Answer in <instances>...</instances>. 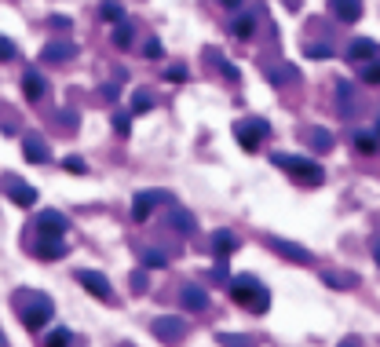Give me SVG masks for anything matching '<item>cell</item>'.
Masks as SVG:
<instances>
[{
    "mask_svg": "<svg viewBox=\"0 0 380 347\" xmlns=\"http://www.w3.org/2000/svg\"><path fill=\"white\" fill-rule=\"evenodd\" d=\"M231 300L238 307H245V311H252V315H263L271 307V297H267V289L260 285L256 274H238L231 281Z\"/></svg>",
    "mask_w": 380,
    "mask_h": 347,
    "instance_id": "cell-1",
    "label": "cell"
},
{
    "mask_svg": "<svg viewBox=\"0 0 380 347\" xmlns=\"http://www.w3.org/2000/svg\"><path fill=\"white\" fill-rule=\"evenodd\" d=\"M278 169H285L289 176H296V179H303L307 187H319L322 179H325V172H322V165H314V161H307V158H293V153H274L271 158Z\"/></svg>",
    "mask_w": 380,
    "mask_h": 347,
    "instance_id": "cell-2",
    "label": "cell"
},
{
    "mask_svg": "<svg viewBox=\"0 0 380 347\" xmlns=\"http://www.w3.org/2000/svg\"><path fill=\"white\" fill-rule=\"evenodd\" d=\"M52 315H55L52 300H48L44 292H30V303L22 307V326H26L30 332H37L44 322H52Z\"/></svg>",
    "mask_w": 380,
    "mask_h": 347,
    "instance_id": "cell-3",
    "label": "cell"
},
{
    "mask_svg": "<svg viewBox=\"0 0 380 347\" xmlns=\"http://www.w3.org/2000/svg\"><path fill=\"white\" fill-rule=\"evenodd\" d=\"M271 132V124L263 121V118H252V121H238L234 124V135H238V143H242L249 153H256L260 143H263V135Z\"/></svg>",
    "mask_w": 380,
    "mask_h": 347,
    "instance_id": "cell-4",
    "label": "cell"
},
{
    "mask_svg": "<svg viewBox=\"0 0 380 347\" xmlns=\"http://www.w3.org/2000/svg\"><path fill=\"white\" fill-rule=\"evenodd\" d=\"M158 201H172L169 194H164V190H139V194L132 198V220L135 223H143L150 212H154V205Z\"/></svg>",
    "mask_w": 380,
    "mask_h": 347,
    "instance_id": "cell-5",
    "label": "cell"
},
{
    "mask_svg": "<svg viewBox=\"0 0 380 347\" xmlns=\"http://www.w3.org/2000/svg\"><path fill=\"white\" fill-rule=\"evenodd\" d=\"M70 249H66V241H62L59 234H41L37 238V245H33V256L37 260H62Z\"/></svg>",
    "mask_w": 380,
    "mask_h": 347,
    "instance_id": "cell-6",
    "label": "cell"
},
{
    "mask_svg": "<svg viewBox=\"0 0 380 347\" xmlns=\"http://www.w3.org/2000/svg\"><path fill=\"white\" fill-rule=\"evenodd\" d=\"M267 245H271L278 256H285V260L311 263V252H307V249H303V245H293V241H285V238H278V234H267Z\"/></svg>",
    "mask_w": 380,
    "mask_h": 347,
    "instance_id": "cell-7",
    "label": "cell"
},
{
    "mask_svg": "<svg viewBox=\"0 0 380 347\" xmlns=\"http://www.w3.org/2000/svg\"><path fill=\"white\" fill-rule=\"evenodd\" d=\"M77 281L92 292V297H99V300H110V281H106V274H99V271H77Z\"/></svg>",
    "mask_w": 380,
    "mask_h": 347,
    "instance_id": "cell-8",
    "label": "cell"
},
{
    "mask_svg": "<svg viewBox=\"0 0 380 347\" xmlns=\"http://www.w3.org/2000/svg\"><path fill=\"white\" fill-rule=\"evenodd\" d=\"M37 230H41V234H66V230H70V220H66L62 212L48 209V212L37 216Z\"/></svg>",
    "mask_w": 380,
    "mask_h": 347,
    "instance_id": "cell-9",
    "label": "cell"
},
{
    "mask_svg": "<svg viewBox=\"0 0 380 347\" xmlns=\"http://www.w3.org/2000/svg\"><path fill=\"white\" fill-rule=\"evenodd\" d=\"M73 55H77V44H73V41H52V44H44V51H41L44 62H66Z\"/></svg>",
    "mask_w": 380,
    "mask_h": 347,
    "instance_id": "cell-10",
    "label": "cell"
},
{
    "mask_svg": "<svg viewBox=\"0 0 380 347\" xmlns=\"http://www.w3.org/2000/svg\"><path fill=\"white\" fill-rule=\"evenodd\" d=\"M22 153H26V161H33V165H48V161H52V153L44 150L41 135H26V139H22Z\"/></svg>",
    "mask_w": 380,
    "mask_h": 347,
    "instance_id": "cell-11",
    "label": "cell"
},
{
    "mask_svg": "<svg viewBox=\"0 0 380 347\" xmlns=\"http://www.w3.org/2000/svg\"><path fill=\"white\" fill-rule=\"evenodd\" d=\"M8 198L19 205V209H30V205H37V190L26 187V183H15V179H8Z\"/></svg>",
    "mask_w": 380,
    "mask_h": 347,
    "instance_id": "cell-12",
    "label": "cell"
},
{
    "mask_svg": "<svg viewBox=\"0 0 380 347\" xmlns=\"http://www.w3.org/2000/svg\"><path fill=\"white\" fill-rule=\"evenodd\" d=\"M377 41H370V37H359V41H351V48H348V59H354V62H370V59H377Z\"/></svg>",
    "mask_w": 380,
    "mask_h": 347,
    "instance_id": "cell-13",
    "label": "cell"
},
{
    "mask_svg": "<svg viewBox=\"0 0 380 347\" xmlns=\"http://www.w3.org/2000/svg\"><path fill=\"white\" fill-rule=\"evenodd\" d=\"M234 249H238V238L231 230H216V234H212V256H216V260H227Z\"/></svg>",
    "mask_w": 380,
    "mask_h": 347,
    "instance_id": "cell-14",
    "label": "cell"
},
{
    "mask_svg": "<svg viewBox=\"0 0 380 347\" xmlns=\"http://www.w3.org/2000/svg\"><path fill=\"white\" fill-rule=\"evenodd\" d=\"M169 223H172L175 230H180V234H194V230H198V220H194V216H190V212L183 209V205H172Z\"/></svg>",
    "mask_w": 380,
    "mask_h": 347,
    "instance_id": "cell-15",
    "label": "cell"
},
{
    "mask_svg": "<svg viewBox=\"0 0 380 347\" xmlns=\"http://www.w3.org/2000/svg\"><path fill=\"white\" fill-rule=\"evenodd\" d=\"M333 15L340 22H359L362 19V0H333Z\"/></svg>",
    "mask_w": 380,
    "mask_h": 347,
    "instance_id": "cell-16",
    "label": "cell"
},
{
    "mask_svg": "<svg viewBox=\"0 0 380 347\" xmlns=\"http://www.w3.org/2000/svg\"><path fill=\"white\" fill-rule=\"evenodd\" d=\"M44 77L41 73H37V70H26V77H22V95H26L30 102H37V99H41L44 95Z\"/></svg>",
    "mask_w": 380,
    "mask_h": 347,
    "instance_id": "cell-17",
    "label": "cell"
},
{
    "mask_svg": "<svg viewBox=\"0 0 380 347\" xmlns=\"http://www.w3.org/2000/svg\"><path fill=\"white\" fill-rule=\"evenodd\" d=\"M183 307H187V311H205V307H209V292L201 285H187L183 289Z\"/></svg>",
    "mask_w": 380,
    "mask_h": 347,
    "instance_id": "cell-18",
    "label": "cell"
},
{
    "mask_svg": "<svg viewBox=\"0 0 380 347\" xmlns=\"http://www.w3.org/2000/svg\"><path fill=\"white\" fill-rule=\"evenodd\" d=\"M252 26H256V19H252V15H238V19L231 22V33L238 37V41H249V37H252Z\"/></svg>",
    "mask_w": 380,
    "mask_h": 347,
    "instance_id": "cell-19",
    "label": "cell"
},
{
    "mask_svg": "<svg viewBox=\"0 0 380 347\" xmlns=\"http://www.w3.org/2000/svg\"><path fill=\"white\" fill-rule=\"evenodd\" d=\"M154 332H158V337H164V340H172V337H180V326H175V318H158V322H154Z\"/></svg>",
    "mask_w": 380,
    "mask_h": 347,
    "instance_id": "cell-20",
    "label": "cell"
},
{
    "mask_svg": "<svg viewBox=\"0 0 380 347\" xmlns=\"http://www.w3.org/2000/svg\"><path fill=\"white\" fill-rule=\"evenodd\" d=\"M329 147H333V132H325V128H314V132H311V150H329Z\"/></svg>",
    "mask_w": 380,
    "mask_h": 347,
    "instance_id": "cell-21",
    "label": "cell"
},
{
    "mask_svg": "<svg viewBox=\"0 0 380 347\" xmlns=\"http://www.w3.org/2000/svg\"><path fill=\"white\" fill-rule=\"evenodd\" d=\"M354 147H359L362 153H377V147H380V135H370V132H359V135H354Z\"/></svg>",
    "mask_w": 380,
    "mask_h": 347,
    "instance_id": "cell-22",
    "label": "cell"
},
{
    "mask_svg": "<svg viewBox=\"0 0 380 347\" xmlns=\"http://www.w3.org/2000/svg\"><path fill=\"white\" fill-rule=\"evenodd\" d=\"M113 44H117V48H129V44H132V26H129V22H117V26H113Z\"/></svg>",
    "mask_w": 380,
    "mask_h": 347,
    "instance_id": "cell-23",
    "label": "cell"
},
{
    "mask_svg": "<svg viewBox=\"0 0 380 347\" xmlns=\"http://www.w3.org/2000/svg\"><path fill=\"white\" fill-rule=\"evenodd\" d=\"M44 344H48V347H62V344H73V332H70V329H55V332H48V337H44Z\"/></svg>",
    "mask_w": 380,
    "mask_h": 347,
    "instance_id": "cell-24",
    "label": "cell"
},
{
    "mask_svg": "<svg viewBox=\"0 0 380 347\" xmlns=\"http://www.w3.org/2000/svg\"><path fill=\"white\" fill-rule=\"evenodd\" d=\"M143 267H169V256L161 249H150V252H143Z\"/></svg>",
    "mask_w": 380,
    "mask_h": 347,
    "instance_id": "cell-25",
    "label": "cell"
},
{
    "mask_svg": "<svg viewBox=\"0 0 380 347\" xmlns=\"http://www.w3.org/2000/svg\"><path fill=\"white\" fill-rule=\"evenodd\" d=\"M99 11H103V19H106V22H121V19H124V8H121V4H113V0H106V4L99 8Z\"/></svg>",
    "mask_w": 380,
    "mask_h": 347,
    "instance_id": "cell-26",
    "label": "cell"
},
{
    "mask_svg": "<svg viewBox=\"0 0 380 347\" xmlns=\"http://www.w3.org/2000/svg\"><path fill=\"white\" fill-rule=\"evenodd\" d=\"M129 118H132V113H121V110L113 113V132H117V135H129L132 132V121Z\"/></svg>",
    "mask_w": 380,
    "mask_h": 347,
    "instance_id": "cell-27",
    "label": "cell"
},
{
    "mask_svg": "<svg viewBox=\"0 0 380 347\" xmlns=\"http://www.w3.org/2000/svg\"><path fill=\"white\" fill-rule=\"evenodd\" d=\"M132 110H135V113H146V110H154V99H150L146 92H135V95H132Z\"/></svg>",
    "mask_w": 380,
    "mask_h": 347,
    "instance_id": "cell-28",
    "label": "cell"
},
{
    "mask_svg": "<svg viewBox=\"0 0 380 347\" xmlns=\"http://www.w3.org/2000/svg\"><path fill=\"white\" fill-rule=\"evenodd\" d=\"M307 59H333V44H307Z\"/></svg>",
    "mask_w": 380,
    "mask_h": 347,
    "instance_id": "cell-29",
    "label": "cell"
},
{
    "mask_svg": "<svg viewBox=\"0 0 380 347\" xmlns=\"http://www.w3.org/2000/svg\"><path fill=\"white\" fill-rule=\"evenodd\" d=\"M362 81H365V84H380V62H370V66H362Z\"/></svg>",
    "mask_w": 380,
    "mask_h": 347,
    "instance_id": "cell-30",
    "label": "cell"
},
{
    "mask_svg": "<svg viewBox=\"0 0 380 347\" xmlns=\"http://www.w3.org/2000/svg\"><path fill=\"white\" fill-rule=\"evenodd\" d=\"M325 281H329V285H354L359 278H354V274H325Z\"/></svg>",
    "mask_w": 380,
    "mask_h": 347,
    "instance_id": "cell-31",
    "label": "cell"
},
{
    "mask_svg": "<svg viewBox=\"0 0 380 347\" xmlns=\"http://www.w3.org/2000/svg\"><path fill=\"white\" fill-rule=\"evenodd\" d=\"M62 169H66V172H84L88 165H84L81 158H66V161H62Z\"/></svg>",
    "mask_w": 380,
    "mask_h": 347,
    "instance_id": "cell-32",
    "label": "cell"
},
{
    "mask_svg": "<svg viewBox=\"0 0 380 347\" xmlns=\"http://www.w3.org/2000/svg\"><path fill=\"white\" fill-rule=\"evenodd\" d=\"M164 77H169V81H187V66H169Z\"/></svg>",
    "mask_w": 380,
    "mask_h": 347,
    "instance_id": "cell-33",
    "label": "cell"
},
{
    "mask_svg": "<svg viewBox=\"0 0 380 347\" xmlns=\"http://www.w3.org/2000/svg\"><path fill=\"white\" fill-rule=\"evenodd\" d=\"M220 344H249V337H234V332H220Z\"/></svg>",
    "mask_w": 380,
    "mask_h": 347,
    "instance_id": "cell-34",
    "label": "cell"
},
{
    "mask_svg": "<svg viewBox=\"0 0 380 347\" xmlns=\"http://www.w3.org/2000/svg\"><path fill=\"white\" fill-rule=\"evenodd\" d=\"M146 55L158 59V55H161V41H154V37H150V41H146Z\"/></svg>",
    "mask_w": 380,
    "mask_h": 347,
    "instance_id": "cell-35",
    "label": "cell"
},
{
    "mask_svg": "<svg viewBox=\"0 0 380 347\" xmlns=\"http://www.w3.org/2000/svg\"><path fill=\"white\" fill-rule=\"evenodd\" d=\"M0 51H4V62H11V59H15V44H11L8 37H4V44H0Z\"/></svg>",
    "mask_w": 380,
    "mask_h": 347,
    "instance_id": "cell-36",
    "label": "cell"
},
{
    "mask_svg": "<svg viewBox=\"0 0 380 347\" xmlns=\"http://www.w3.org/2000/svg\"><path fill=\"white\" fill-rule=\"evenodd\" d=\"M216 66H220V70H223L227 77H231V81H238V70L231 66V62H223V59H216Z\"/></svg>",
    "mask_w": 380,
    "mask_h": 347,
    "instance_id": "cell-37",
    "label": "cell"
},
{
    "mask_svg": "<svg viewBox=\"0 0 380 347\" xmlns=\"http://www.w3.org/2000/svg\"><path fill=\"white\" fill-rule=\"evenodd\" d=\"M132 289H139V292L146 289V274H143V271H135V274H132Z\"/></svg>",
    "mask_w": 380,
    "mask_h": 347,
    "instance_id": "cell-38",
    "label": "cell"
},
{
    "mask_svg": "<svg viewBox=\"0 0 380 347\" xmlns=\"http://www.w3.org/2000/svg\"><path fill=\"white\" fill-rule=\"evenodd\" d=\"M220 4H223V8H242L245 0H220Z\"/></svg>",
    "mask_w": 380,
    "mask_h": 347,
    "instance_id": "cell-39",
    "label": "cell"
},
{
    "mask_svg": "<svg viewBox=\"0 0 380 347\" xmlns=\"http://www.w3.org/2000/svg\"><path fill=\"white\" fill-rule=\"evenodd\" d=\"M373 260H377V263H380V238H377V241H373Z\"/></svg>",
    "mask_w": 380,
    "mask_h": 347,
    "instance_id": "cell-40",
    "label": "cell"
},
{
    "mask_svg": "<svg viewBox=\"0 0 380 347\" xmlns=\"http://www.w3.org/2000/svg\"><path fill=\"white\" fill-rule=\"evenodd\" d=\"M377 135H380V121H377Z\"/></svg>",
    "mask_w": 380,
    "mask_h": 347,
    "instance_id": "cell-41",
    "label": "cell"
}]
</instances>
